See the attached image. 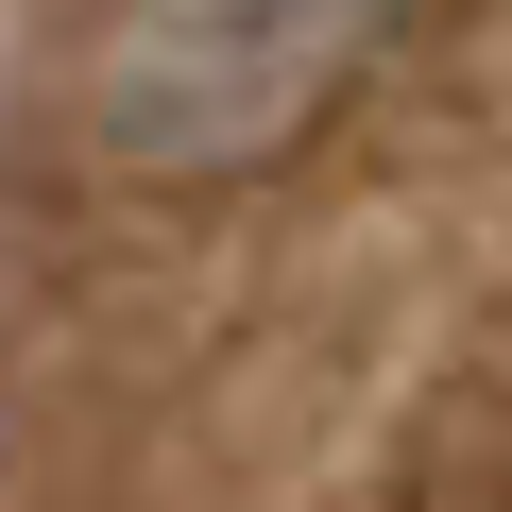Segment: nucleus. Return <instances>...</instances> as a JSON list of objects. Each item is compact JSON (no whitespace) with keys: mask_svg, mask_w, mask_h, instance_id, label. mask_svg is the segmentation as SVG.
Listing matches in <instances>:
<instances>
[{"mask_svg":"<svg viewBox=\"0 0 512 512\" xmlns=\"http://www.w3.org/2000/svg\"><path fill=\"white\" fill-rule=\"evenodd\" d=\"M410 0H86V154L154 171V188H222V171H274Z\"/></svg>","mask_w":512,"mask_h":512,"instance_id":"1","label":"nucleus"}]
</instances>
